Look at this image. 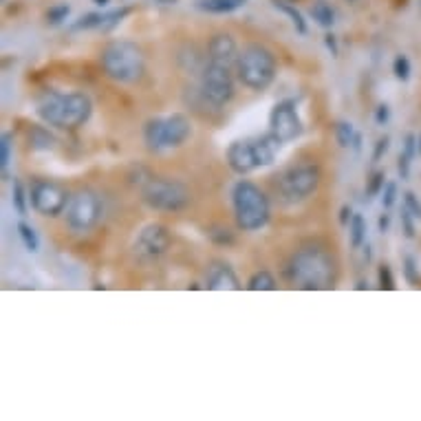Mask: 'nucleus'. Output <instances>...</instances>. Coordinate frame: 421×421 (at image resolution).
<instances>
[{
    "mask_svg": "<svg viewBox=\"0 0 421 421\" xmlns=\"http://www.w3.org/2000/svg\"><path fill=\"white\" fill-rule=\"evenodd\" d=\"M38 117L49 126L77 128L84 126L93 113V102L86 93L47 91L36 104Z\"/></svg>",
    "mask_w": 421,
    "mask_h": 421,
    "instance_id": "1",
    "label": "nucleus"
},
{
    "mask_svg": "<svg viewBox=\"0 0 421 421\" xmlns=\"http://www.w3.org/2000/svg\"><path fill=\"white\" fill-rule=\"evenodd\" d=\"M289 278L300 289H329L336 283V263L325 249L305 247L289 263Z\"/></svg>",
    "mask_w": 421,
    "mask_h": 421,
    "instance_id": "2",
    "label": "nucleus"
},
{
    "mask_svg": "<svg viewBox=\"0 0 421 421\" xmlns=\"http://www.w3.org/2000/svg\"><path fill=\"white\" fill-rule=\"evenodd\" d=\"M236 223L243 232H256L267 225L269 220V201L265 192L251 181H238L232 190Z\"/></svg>",
    "mask_w": 421,
    "mask_h": 421,
    "instance_id": "3",
    "label": "nucleus"
},
{
    "mask_svg": "<svg viewBox=\"0 0 421 421\" xmlns=\"http://www.w3.org/2000/svg\"><path fill=\"white\" fill-rule=\"evenodd\" d=\"M102 69L110 80L119 84H132L143 73V53L132 42H110L102 51Z\"/></svg>",
    "mask_w": 421,
    "mask_h": 421,
    "instance_id": "4",
    "label": "nucleus"
},
{
    "mask_svg": "<svg viewBox=\"0 0 421 421\" xmlns=\"http://www.w3.org/2000/svg\"><path fill=\"white\" fill-rule=\"evenodd\" d=\"M236 73L243 86L251 88V91H265L276 77V58L269 49L260 47V44H251V47L243 49L236 62Z\"/></svg>",
    "mask_w": 421,
    "mask_h": 421,
    "instance_id": "5",
    "label": "nucleus"
},
{
    "mask_svg": "<svg viewBox=\"0 0 421 421\" xmlns=\"http://www.w3.org/2000/svg\"><path fill=\"white\" fill-rule=\"evenodd\" d=\"M143 203L159 212H179L190 203V192L179 181L170 179H150L141 190Z\"/></svg>",
    "mask_w": 421,
    "mask_h": 421,
    "instance_id": "6",
    "label": "nucleus"
},
{
    "mask_svg": "<svg viewBox=\"0 0 421 421\" xmlns=\"http://www.w3.org/2000/svg\"><path fill=\"white\" fill-rule=\"evenodd\" d=\"M104 214L102 196L93 190H80L71 196L69 205H66V225L75 232H88L93 229Z\"/></svg>",
    "mask_w": 421,
    "mask_h": 421,
    "instance_id": "7",
    "label": "nucleus"
},
{
    "mask_svg": "<svg viewBox=\"0 0 421 421\" xmlns=\"http://www.w3.org/2000/svg\"><path fill=\"white\" fill-rule=\"evenodd\" d=\"M320 185V168L316 163H298L280 176V194L287 203H300Z\"/></svg>",
    "mask_w": 421,
    "mask_h": 421,
    "instance_id": "8",
    "label": "nucleus"
},
{
    "mask_svg": "<svg viewBox=\"0 0 421 421\" xmlns=\"http://www.w3.org/2000/svg\"><path fill=\"white\" fill-rule=\"evenodd\" d=\"M201 95L207 104L225 106L234 97V75L229 66L207 62L201 73Z\"/></svg>",
    "mask_w": 421,
    "mask_h": 421,
    "instance_id": "9",
    "label": "nucleus"
},
{
    "mask_svg": "<svg viewBox=\"0 0 421 421\" xmlns=\"http://www.w3.org/2000/svg\"><path fill=\"white\" fill-rule=\"evenodd\" d=\"M29 198H31V207L42 216H58L66 212V205L71 201V196L66 194L62 185L53 181H42V179L31 185Z\"/></svg>",
    "mask_w": 421,
    "mask_h": 421,
    "instance_id": "10",
    "label": "nucleus"
},
{
    "mask_svg": "<svg viewBox=\"0 0 421 421\" xmlns=\"http://www.w3.org/2000/svg\"><path fill=\"white\" fill-rule=\"evenodd\" d=\"M269 130L274 132L276 137L287 141H294L302 135V119L300 113H298L296 102L291 99H285V102H278L271 108V115H269Z\"/></svg>",
    "mask_w": 421,
    "mask_h": 421,
    "instance_id": "11",
    "label": "nucleus"
},
{
    "mask_svg": "<svg viewBox=\"0 0 421 421\" xmlns=\"http://www.w3.org/2000/svg\"><path fill=\"white\" fill-rule=\"evenodd\" d=\"M170 232L168 227H163L161 223H150L146 227H141V232L137 234L135 240V249L137 254L146 258H154L165 254V249L170 247Z\"/></svg>",
    "mask_w": 421,
    "mask_h": 421,
    "instance_id": "12",
    "label": "nucleus"
},
{
    "mask_svg": "<svg viewBox=\"0 0 421 421\" xmlns=\"http://www.w3.org/2000/svg\"><path fill=\"white\" fill-rule=\"evenodd\" d=\"M159 128H161L163 150L179 148L192 137V121L187 119L183 113H172L168 117H159Z\"/></svg>",
    "mask_w": 421,
    "mask_h": 421,
    "instance_id": "13",
    "label": "nucleus"
},
{
    "mask_svg": "<svg viewBox=\"0 0 421 421\" xmlns=\"http://www.w3.org/2000/svg\"><path fill=\"white\" fill-rule=\"evenodd\" d=\"M227 163L236 174H249L256 168H260L258 157H256V148H254V139H238L234 143H229Z\"/></svg>",
    "mask_w": 421,
    "mask_h": 421,
    "instance_id": "14",
    "label": "nucleus"
},
{
    "mask_svg": "<svg viewBox=\"0 0 421 421\" xmlns=\"http://www.w3.org/2000/svg\"><path fill=\"white\" fill-rule=\"evenodd\" d=\"M238 47H236V40L229 36V33H216L209 40V47H207V62H214V64H223L234 69L236 62H238Z\"/></svg>",
    "mask_w": 421,
    "mask_h": 421,
    "instance_id": "15",
    "label": "nucleus"
},
{
    "mask_svg": "<svg viewBox=\"0 0 421 421\" xmlns=\"http://www.w3.org/2000/svg\"><path fill=\"white\" fill-rule=\"evenodd\" d=\"M207 289L236 291V289H240V280L227 263H214L212 267L207 269Z\"/></svg>",
    "mask_w": 421,
    "mask_h": 421,
    "instance_id": "16",
    "label": "nucleus"
},
{
    "mask_svg": "<svg viewBox=\"0 0 421 421\" xmlns=\"http://www.w3.org/2000/svg\"><path fill=\"white\" fill-rule=\"evenodd\" d=\"M283 139H278L269 130L267 135H260L254 139V148H256V157H258V165H271L276 161V157L280 154V148H283Z\"/></svg>",
    "mask_w": 421,
    "mask_h": 421,
    "instance_id": "17",
    "label": "nucleus"
},
{
    "mask_svg": "<svg viewBox=\"0 0 421 421\" xmlns=\"http://www.w3.org/2000/svg\"><path fill=\"white\" fill-rule=\"evenodd\" d=\"M417 150H419V139L415 135H406L404 150L400 152V161H397V172H400L402 179H408V176H411V165H413Z\"/></svg>",
    "mask_w": 421,
    "mask_h": 421,
    "instance_id": "18",
    "label": "nucleus"
},
{
    "mask_svg": "<svg viewBox=\"0 0 421 421\" xmlns=\"http://www.w3.org/2000/svg\"><path fill=\"white\" fill-rule=\"evenodd\" d=\"M247 0H198L196 7L207 14H232L240 7H245Z\"/></svg>",
    "mask_w": 421,
    "mask_h": 421,
    "instance_id": "19",
    "label": "nucleus"
},
{
    "mask_svg": "<svg viewBox=\"0 0 421 421\" xmlns=\"http://www.w3.org/2000/svg\"><path fill=\"white\" fill-rule=\"evenodd\" d=\"M311 18L316 20V25H320L322 29H331L336 25V11L327 0H316L311 7Z\"/></svg>",
    "mask_w": 421,
    "mask_h": 421,
    "instance_id": "20",
    "label": "nucleus"
},
{
    "mask_svg": "<svg viewBox=\"0 0 421 421\" xmlns=\"http://www.w3.org/2000/svg\"><path fill=\"white\" fill-rule=\"evenodd\" d=\"M349 232H351V247L358 249L364 245L367 240V220H364L362 214H353L351 223H349Z\"/></svg>",
    "mask_w": 421,
    "mask_h": 421,
    "instance_id": "21",
    "label": "nucleus"
},
{
    "mask_svg": "<svg viewBox=\"0 0 421 421\" xmlns=\"http://www.w3.org/2000/svg\"><path fill=\"white\" fill-rule=\"evenodd\" d=\"M274 7L278 9V11H283L285 16H289L291 22H294V27H296V31L302 33V36H305V33H307V22H305V18H302L300 11H298L294 5L285 3V0H274Z\"/></svg>",
    "mask_w": 421,
    "mask_h": 421,
    "instance_id": "22",
    "label": "nucleus"
},
{
    "mask_svg": "<svg viewBox=\"0 0 421 421\" xmlns=\"http://www.w3.org/2000/svg\"><path fill=\"white\" fill-rule=\"evenodd\" d=\"M18 236H20L22 245H25L27 251L36 254L40 249V238L36 234V229H33L29 223H25V220H20V223H18Z\"/></svg>",
    "mask_w": 421,
    "mask_h": 421,
    "instance_id": "23",
    "label": "nucleus"
},
{
    "mask_svg": "<svg viewBox=\"0 0 421 421\" xmlns=\"http://www.w3.org/2000/svg\"><path fill=\"white\" fill-rule=\"evenodd\" d=\"M247 287L251 291H274L276 289V280H274V276L269 271H256L249 278Z\"/></svg>",
    "mask_w": 421,
    "mask_h": 421,
    "instance_id": "24",
    "label": "nucleus"
},
{
    "mask_svg": "<svg viewBox=\"0 0 421 421\" xmlns=\"http://www.w3.org/2000/svg\"><path fill=\"white\" fill-rule=\"evenodd\" d=\"M27 190H25V185H22L18 179H14V185H11V203H14L16 207V212L20 216H25L27 214Z\"/></svg>",
    "mask_w": 421,
    "mask_h": 421,
    "instance_id": "25",
    "label": "nucleus"
},
{
    "mask_svg": "<svg viewBox=\"0 0 421 421\" xmlns=\"http://www.w3.org/2000/svg\"><path fill=\"white\" fill-rule=\"evenodd\" d=\"M102 22H104V14H86L82 18H77L71 31H86V29H102Z\"/></svg>",
    "mask_w": 421,
    "mask_h": 421,
    "instance_id": "26",
    "label": "nucleus"
},
{
    "mask_svg": "<svg viewBox=\"0 0 421 421\" xmlns=\"http://www.w3.org/2000/svg\"><path fill=\"white\" fill-rule=\"evenodd\" d=\"M336 137H338L340 148H351L353 137H356V128H353L351 121H340L336 128Z\"/></svg>",
    "mask_w": 421,
    "mask_h": 421,
    "instance_id": "27",
    "label": "nucleus"
},
{
    "mask_svg": "<svg viewBox=\"0 0 421 421\" xmlns=\"http://www.w3.org/2000/svg\"><path fill=\"white\" fill-rule=\"evenodd\" d=\"M393 73L400 82H408V80H411V73H413L411 60H408L406 55H397L395 62H393Z\"/></svg>",
    "mask_w": 421,
    "mask_h": 421,
    "instance_id": "28",
    "label": "nucleus"
},
{
    "mask_svg": "<svg viewBox=\"0 0 421 421\" xmlns=\"http://www.w3.org/2000/svg\"><path fill=\"white\" fill-rule=\"evenodd\" d=\"M404 278L408 285L417 287L421 283V274H419V265L413 256H406L404 258Z\"/></svg>",
    "mask_w": 421,
    "mask_h": 421,
    "instance_id": "29",
    "label": "nucleus"
},
{
    "mask_svg": "<svg viewBox=\"0 0 421 421\" xmlns=\"http://www.w3.org/2000/svg\"><path fill=\"white\" fill-rule=\"evenodd\" d=\"M130 14V9L128 7H121V9H115V11H108V14H104V22H102V29L104 31H110V29H115L121 20H124L126 16Z\"/></svg>",
    "mask_w": 421,
    "mask_h": 421,
    "instance_id": "30",
    "label": "nucleus"
},
{
    "mask_svg": "<svg viewBox=\"0 0 421 421\" xmlns=\"http://www.w3.org/2000/svg\"><path fill=\"white\" fill-rule=\"evenodd\" d=\"M31 143H33V148H38V150H49L53 146V137L44 128H36L31 132Z\"/></svg>",
    "mask_w": 421,
    "mask_h": 421,
    "instance_id": "31",
    "label": "nucleus"
},
{
    "mask_svg": "<svg viewBox=\"0 0 421 421\" xmlns=\"http://www.w3.org/2000/svg\"><path fill=\"white\" fill-rule=\"evenodd\" d=\"M69 5H55L47 11V20L49 25H62V22L69 18Z\"/></svg>",
    "mask_w": 421,
    "mask_h": 421,
    "instance_id": "32",
    "label": "nucleus"
},
{
    "mask_svg": "<svg viewBox=\"0 0 421 421\" xmlns=\"http://www.w3.org/2000/svg\"><path fill=\"white\" fill-rule=\"evenodd\" d=\"M11 132H3V139H0V165L3 170H7V165L11 161Z\"/></svg>",
    "mask_w": 421,
    "mask_h": 421,
    "instance_id": "33",
    "label": "nucleus"
},
{
    "mask_svg": "<svg viewBox=\"0 0 421 421\" xmlns=\"http://www.w3.org/2000/svg\"><path fill=\"white\" fill-rule=\"evenodd\" d=\"M384 179H386L384 172H375V174L371 176V183H369V187H367V198H373V196H380V194H382L384 185H386Z\"/></svg>",
    "mask_w": 421,
    "mask_h": 421,
    "instance_id": "34",
    "label": "nucleus"
},
{
    "mask_svg": "<svg viewBox=\"0 0 421 421\" xmlns=\"http://www.w3.org/2000/svg\"><path fill=\"white\" fill-rule=\"evenodd\" d=\"M395 201H397V183L389 181V183L384 185V190H382V205L386 209H391L395 205Z\"/></svg>",
    "mask_w": 421,
    "mask_h": 421,
    "instance_id": "35",
    "label": "nucleus"
},
{
    "mask_svg": "<svg viewBox=\"0 0 421 421\" xmlns=\"http://www.w3.org/2000/svg\"><path fill=\"white\" fill-rule=\"evenodd\" d=\"M404 207H406L415 218L421 220V201L415 196V192H406V194H404Z\"/></svg>",
    "mask_w": 421,
    "mask_h": 421,
    "instance_id": "36",
    "label": "nucleus"
},
{
    "mask_svg": "<svg viewBox=\"0 0 421 421\" xmlns=\"http://www.w3.org/2000/svg\"><path fill=\"white\" fill-rule=\"evenodd\" d=\"M402 227L406 238H415V216L406 207H402Z\"/></svg>",
    "mask_w": 421,
    "mask_h": 421,
    "instance_id": "37",
    "label": "nucleus"
},
{
    "mask_svg": "<svg viewBox=\"0 0 421 421\" xmlns=\"http://www.w3.org/2000/svg\"><path fill=\"white\" fill-rule=\"evenodd\" d=\"M380 289H395V280H393V271L389 265H382L380 267Z\"/></svg>",
    "mask_w": 421,
    "mask_h": 421,
    "instance_id": "38",
    "label": "nucleus"
},
{
    "mask_svg": "<svg viewBox=\"0 0 421 421\" xmlns=\"http://www.w3.org/2000/svg\"><path fill=\"white\" fill-rule=\"evenodd\" d=\"M389 148H391V137H382V139H378V143H375V150H373V161H380L382 157L386 152H389Z\"/></svg>",
    "mask_w": 421,
    "mask_h": 421,
    "instance_id": "39",
    "label": "nucleus"
},
{
    "mask_svg": "<svg viewBox=\"0 0 421 421\" xmlns=\"http://www.w3.org/2000/svg\"><path fill=\"white\" fill-rule=\"evenodd\" d=\"M389 119H391V106L389 104H380L378 110H375V121H378V126H384Z\"/></svg>",
    "mask_w": 421,
    "mask_h": 421,
    "instance_id": "40",
    "label": "nucleus"
},
{
    "mask_svg": "<svg viewBox=\"0 0 421 421\" xmlns=\"http://www.w3.org/2000/svg\"><path fill=\"white\" fill-rule=\"evenodd\" d=\"M325 44H327V49L331 51V55H333V58H338L340 49H338V40H336L333 33H329V36L325 38Z\"/></svg>",
    "mask_w": 421,
    "mask_h": 421,
    "instance_id": "41",
    "label": "nucleus"
},
{
    "mask_svg": "<svg viewBox=\"0 0 421 421\" xmlns=\"http://www.w3.org/2000/svg\"><path fill=\"white\" fill-rule=\"evenodd\" d=\"M351 218H353L351 207H349V205H345V207L340 209V223H342V225H349V223H351Z\"/></svg>",
    "mask_w": 421,
    "mask_h": 421,
    "instance_id": "42",
    "label": "nucleus"
},
{
    "mask_svg": "<svg viewBox=\"0 0 421 421\" xmlns=\"http://www.w3.org/2000/svg\"><path fill=\"white\" fill-rule=\"evenodd\" d=\"M378 227H380L382 234H386V232H389V227H391V214H382L380 220H378Z\"/></svg>",
    "mask_w": 421,
    "mask_h": 421,
    "instance_id": "43",
    "label": "nucleus"
},
{
    "mask_svg": "<svg viewBox=\"0 0 421 421\" xmlns=\"http://www.w3.org/2000/svg\"><path fill=\"white\" fill-rule=\"evenodd\" d=\"M351 148L356 150V152H360V150H362V135H360V132H356V137H353Z\"/></svg>",
    "mask_w": 421,
    "mask_h": 421,
    "instance_id": "44",
    "label": "nucleus"
},
{
    "mask_svg": "<svg viewBox=\"0 0 421 421\" xmlns=\"http://www.w3.org/2000/svg\"><path fill=\"white\" fill-rule=\"evenodd\" d=\"M154 3H159V5H176L179 0H154Z\"/></svg>",
    "mask_w": 421,
    "mask_h": 421,
    "instance_id": "45",
    "label": "nucleus"
},
{
    "mask_svg": "<svg viewBox=\"0 0 421 421\" xmlns=\"http://www.w3.org/2000/svg\"><path fill=\"white\" fill-rule=\"evenodd\" d=\"M364 256H367V260H371V245H369V243L364 245Z\"/></svg>",
    "mask_w": 421,
    "mask_h": 421,
    "instance_id": "46",
    "label": "nucleus"
},
{
    "mask_svg": "<svg viewBox=\"0 0 421 421\" xmlns=\"http://www.w3.org/2000/svg\"><path fill=\"white\" fill-rule=\"evenodd\" d=\"M356 289H369V283L360 280V283H358V287H356Z\"/></svg>",
    "mask_w": 421,
    "mask_h": 421,
    "instance_id": "47",
    "label": "nucleus"
},
{
    "mask_svg": "<svg viewBox=\"0 0 421 421\" xmlns=\"http://www.w3.org/2000/svg\"><path fill=\"white\" fill-rule=\"evenodd\" d=\"M93 3H97V5H102V7H106L110 0H93Z\"/></svg>",
    "mask_w": 421,
    "mask_h": 421,
    "instance_id": "48",
    "label": "nucleus"
},
{
    "mask_svg": "<svg viewBox=\"0 0 421 421\" xmlns=\"http://www.w3.org/2000/svg\"><path fill=\"white\" fill-rule=\"evenodd\" d=\"M419 152H421V137H419Z\"/></svg>",
    "mask_w": 421,
    "mask_h": 421,
    "instance_id": "49",
    "label": "nucleus"
}]
</instances>
